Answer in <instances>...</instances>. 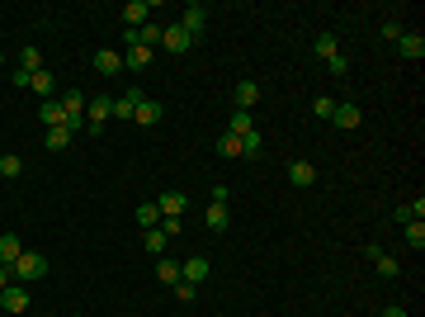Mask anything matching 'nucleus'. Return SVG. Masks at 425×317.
<instances>
[{
	"label": "nucleus",
	"instance_id": "f257e3e1",
	"mask_svg": "<svg viewBox=\"0 0 425 317\" xmlns=\"http://www.w3.org/2000/svg\"><path fill=\"white\" fill-rule=\"evenodd\" d=\"M43 275H47V256L43 251H24L15 265H10V280H15V285H29V280H43Z\"/></svg>",
	"mask_w": 425,
	"mask_h": 317
},
{
	"label": "nucleus",
	"instance_id": "f03ea898",
	"mask_svg": "<svg viewBox=\"0 0 425 317\" xmlns=\"http://www.w3.org/2000/svg\"><path fill=\"white\" fill-rule=\"evenodd\" d=\"M113 119V95H90L85 100V133H104Z\"/></svg>",
	"mask_w": 425,
	"mask_h": 317
},
{
	"label": "nucleus",
	"instance_id": "7ed1b4c3",
	"mask_svg": "<svg viewBox=\"0 0 425 317\" xmlns=\"http://www.w3.org/2000/svg\"><path fill=\"white\" fill-rule=\"evenodd\" d=\"M85 90H62V95H57V104H62V114H66V128H71V133H76V128H85Z\"/></svg>",
	"mask_w": 425,
	"mask_h": 317
},
{
	"label": "nucleus",
	"instance_id": "20e7f679",
	"mask_svg": "<svg viewBox=\"0 0 425 317\" xmlns=\"http://www.w3.org/2000/svg\"><path fill=\"white\" fill-rule=\"evenodd\" d=\"M208 270H213V261H208V256H189V261H180V280L199 289L208 280Z\"/></svg>",
	"mask_w": 425,
	"mask_h": 317
},
{
	"label": "nucleus",
	"instance_id": "39448f33",
	"mask_svg": "<svg viewBox=\"0 0 425 317\" xmlns=\"http://www.w3.org/2000/svg\"><path fill=\"white\" fill-rule=\"evenodd\" d=\"M142 100H147V95H142L137 85H128L123 95L113 100V119H118V124H133V114H137V104H142Z\"/></svg>",
	"mask_w": 425,
	"mask_h": 317
},
{
	"label": "nucleus",
	"instance_id": "423d86ee",
	"mask_svg": "<svg viewBox=\"0 0 425 317\" xmlns=\"http://www.w3.org/2000/svg\"><path fill=\"white\" fill-rule=\"evenodd\" d=\"M90 66H94V76H118V71H123V52L99 48V52L90 57Z\"/></svg>",
	"mask_w": 425,
	"mask_h": 317
},
{
	"label": "nucleus",
	"instance_id": "0eeeda50",
	"mask_svg": "<svg viewBox=\"0 0 425 317\" xmlns=\"http://www.w3.org/2000/svg\"><path fill=\"white\" fill-rule=\"evenodd\" d=\"M204 24H208V5H199V0H194V5H185V15H180V29H185L189 38H199V33H204Z\"/></svg>",
	"mask_w": 425,
	"mask_h": 317
},
{
	"label": "nucleus",
	"instance_id": "6e6552de",
	"mask_svg": "<svg viewBox=\"0 0 425 317\" xmlns=\"http://www.w3.org/2000/svg\"><path fill=\"white\" fill-rule=\"evenodd\" d=\"M189 43H194V38H189L180 24H161V48L166 52H189Z\"/></svg>",
	"mask_w": 425,
	"mask_h": 317
},
{
	"label": "nucleus",
	"instance_id": "1a4fd4ad",
	"mask_svg": "<svg viewBox=\"0 0 425 317\" xmlns=\"http://www.w3.org/2000/svg\"><path fill=\"white\" fill-rule=\"evenodd\" d=\"M331 124H335V128H359L364 124V109L355 104V100H340V104H335V114H331Z\"/></svg>",
	"mask_w": 425,
	"mask_h": 317
},
{
	"label": "nucleus",
	"instance_id": "9d476101",
	"mask_svg": "<svg viewBox=\"0 0 425 317\" xmlns=\"http://www.w3.org/2000/svg\"><path fill=\"white\" fill-rule=\"evenodd\" d=\"M0 308H5V313H24V308H29V289L24 285H5L0 289Z\"/></svg>",
	"mask_w": 425,
	"mask_h": 317
},
{
	"label": "nucleus",
	"instance_id": "9b49d317",
	"mask_svg": "<svg viewBox=\"0 0 425 317\" xmlns=\"http://www.w3.org/2000/svg\"><path fill=\"white\" fill-rule=\"evenodd\" d=\"M232 95H236V109H246V114H251L255 104H260V85L246 76V80H236V90H232Z\"/></svg>",
	"mask_w": 425,
	"mask_h": 317
},
{
	"label": "nucleus",
	"instance_id": "f8f14e48",
	"mask_svg": "<svg viewBox=\"0 0 425 317\" xmlns=\"http://www.w3.org/2000/svg\"><path fill=\"white\" fill-rule=\"evenodd\" d=\"M185 204H189V199H185V190H166V194L156 199L161 218H180V213H185Z\"/></svg>",
	"mask_w": 425,
	"mask_h": 317
},
{
	"label": "nucleus",
	"instance_id": "ddd939ff",
	"mask_svg": "<svg viewBox=\"0 0 425 317\" xmlns=\"http://www.w3.org/2000/svg\"><path fill=\"white\" fill-rule=\"evenodd\" d=\"M29 90H38V100H57V76H52V71H33L29 76Z\"/></svg>",
	"mask_w": 425,
	"mask_h": 317
},
{
	"label": "nucleus",
	"instance_id": "4468645a",
	"mask_svg": "<svg viewBox=\"0 0 425 317\" xmlns=\"http://www.w3.org/2000/svg\"><path fill=\"white\" fill-rule=\"evenodd\" d=\"M19 256H24V241H19L15 232H0V265L10 270V265L19 261Z\"/></svg>",
	"mask_w": 425,
	"mask_h": 317
},
{
	"label": "nucleus",
	"instance_id": "2eb2a0df",
	"mask_svg": "<svg viewBox=\"0 0 425 317\" xmlns=\"http://www.w3.org/2000/svg\"><path fill=\"white\" fill-rule=\"evenodd\" d=\"M393 218L402 222V227H407V222H425V199L416 194L411 204H397V208H393Z\"/></svg>",
	"mask_w": 425,
	"mask_h": 317
},
{
	"label": "nucleus",
	"instance_id": "dca6fc26",
	"mask_svg": "<svg viewBox=\"0 0 425 317\" xmlns=\"http://www.w3.org/2000/svg\"><path fill=\"white\" fill-rule=\"evenodd\" d=\"M147 19H152V5H147V0H128L123 5V24L128 29H142Z\"/></svg>",
	"mask_w": 425,
	"mask_h": 317
},
{
	"label": "nucleus",
	"instance_id": "f3484780",
	"mask_svg": "<svg viewBox=\"0 0 425 317\" xmlns=\"http://www.w3.org/2000/svg\"><path fill=\"white\" fill-rule=\"evenodd\" d=\"M288 185H298V190L316 185V166L312 161H293V166H288Z\"/></svg>",
	"mask_w": 425,
	"mask_h": 317
},
{
	"label": "nucleus",
	"instance_id": "a211bd4d",
	"mask_svg": "<svg viewBox=\"0 0 425 317\" xmlns=\"http://www.w3.org/2000/svg\"><path fill=\"white\" fill-rule=\"evenodd\" d=\"M38 124H43V128H62L66 124L62 104H57V100H38Z\"/></svg>",
	"mask_w": 425,
	"mask_h": 317
},
{
	"label": "nucleus",
	"instance_id": "6ab92c4d",
	"mask_svg": "<svg viewBox=\"0 0 425 317\" xmlns=\"http://www.w3.org/2000/svg\"><path fill=\"white\" fill-rule=\"evenodd\" d=\"M204 222H208V232H227L232 208H227V204H208V208H204Z\"/></svg>",
	"mask_w": 425,
	"mask_h": 317
},
{
	"label": "nucleus",
	"instance_id": "aec40b11",
	"mask_svg": "<svg viewBox=\"0 0 425 317\" xmlns=\"http://www.w3.org/2000/svg\"><path fill=\"white\" fill-rule=\"evenodd\" d=\"M397 52L411 57V62H421V57H425V38H421V33H402V38H397Z\"/></svg>",
	"mask_w": 425,
	"mask_h": 317
},
{
	"label": "nucleus",
	"instance_id": "412c9836",
	"mask_svg": "<svg viewBox=\"0 0 425 317\" xmlns=\"http://www.w3.org/2000/svg\"><path fill=\"white\" fill-rule=\"evenodd\" d=\"M369 261L378 265V275H383V280H397V275H402V265H397L388 251H378V246H369Z\"/></svg>",
	"mask_w": 425,
	"mask_h": 317
},
{
	"label": "nucleus",
	"instance_id": "4be33fe9",
	"mask_svg": "<svg viewBox=\"0 0 425 317\" xmlns=\"http://www.w3.org/2000/svg\"><path fill=\"white\" fill-rule=\"evenodd\" d=\"M312 52L316 57H321V62H331V57H335V52H340V38H335V33H316V43H312Z\"/></svg>",
	"mask_w": 425,
	"mask_h": 317
},
{
	"label": "nucleus",
	"instance_id": "5701e85b",
	"mask_svg": "<svg viewBox=\"0 0 425 317\" xmlns=\"http://www.w3.org/2000/svg\"><path fill=\"white\" fill-rule=\"evenodd\" d=\"M161 114H166V109H161L156 100H142V104H137V114H133V124L152 128V124H161Z\"/></svg>",
	"mask_w": 425,
	"mask_h": 317
},
{
	"label": "nucleus",
	"instance_id": "b1692460",
	"mask_svg": "<svg viewBox=\"0 0 425 317\" xmlns=\"http://www.w3.org/2000/svg\"><path fill=\"white\" fill-rule=\"evenodd\" d=\"M156 280L161 285H180V261H171V256H156Z\"/></svg>",
	"mask_w": 425,
	"mask_h": 317
},
{
	"label": "nucleus",
	"instance_id": "393cba45",
	"mask_svg": "<svg viewBox=\"0 0 425 317\" xmlns=\"http://www.w3.org/2000/svg\"><path fill=\"white\" fill-rule=\"evenodd\" d=\"M152 57H156L152 48H128L123 52V66H128V71H147V66H152Z\"/></svg>",
	"mask_w": 425,
	"mask_h": 317
},
{
	"label": "nucleus",
	"instance_id": "a878e982",
	"mask_svg": "<svg viewBox=\"0 0 425 317\" xmlns=\"http://www.w3.org/2000/svg\"><path fill=\"white\" fill-rule=\"evenodd\" d=\"M66 143H71V128H47V133H43V147H47V152H66Z\"/></svg>",
	"mask_w": 425,
	"mask_h": 317
},
{
	"label": "nucleus",
	"instance_id": "bb28decb",
	"mask_svg": "<svg viewBox=\"0 0 425 317\" xmlns=\"http://www.w3.org/2000/svg\"><path fill=\"white\" fill-rule=\"evenodd\" d=\"M227 133H232V138H246V133H255V119L246 109H236L232 119H227Z\"/></svg>",
	"mask_w": 425,
	"mask_h": 317
},
{
	"label": "nucleus",
	"instance_id": "cd10ccee",
	"mask_svg": "<svg viewBox=\"0 0 425 317\" xmlns=\"http://www.w3.org/2000/svg\"><path fill=\"white\" fill-rule=\"evenodd\" d=\"M142 246H147V256H166V246H171V237H166L161 227H147V237H142Z\"/></svg>",
	"mask_w": 425,
	"mask_h": 317
},
{
	"label": "nucleus",
	"instance_id": "c85d7f7f",
	"mask_svg": "<svg viewBox=\"0 0 425 317\" xmlns=\"http://www.w3.org/2000/svg\"><path fill=\"white\" fill-rule=\"evenodd\" d=\"M19 71H29V76L33 71H43V52L38 48H19Z\"/></svg>",
	"mask_w": 425,
	"mask_h": 317
},
{
	"label": "nucleus",
	"instance_id": "c756f323",
	"mask_svg": "<svg viewBox=\"0 0 425 317\" xmlns=\"http://www.w3.org/2000/svg\"><path fill=\"white\" fill-rule=\"evenodd\" d=\"M19 171H24V157H19V152H5V157H0V175H5V180H15Z\"/></svg>",
	"mask_w": 425,
	"mask_h": 317
},
{
	"label": "nucleus",
	"instance_id": "7c9ffc66",
	"mask_svg": "<svg viewBox=\"0 0 425 317\" xmlns=\"http://www.w3.org/2000/svg\"><path fill=\"white\" fill-rule=\"evenodd\" d=\"M260 152H265V138H260V128H255V133L241 138V157H260Z\"/></svg>",
	"mask_w": 425,
	"mask_h": 317
},
{
	"label": "nucleus",
	"instance_id": "2f4dec72",
	"mask_svg": "<svg viewBox=\"0 0 425 317\" xmlns=\"http://www.w3.org/2000/svg\"><path fill=\"white\" fill-rule=\"evenodd\" d=\"M218 157H227V161H232V157H241V138L222 133V138H218Z\"/></svg>",
	"mask_w": 425,
	"mask_h": 317
},
{
	"label": "nucleus",
	"instance_id": "473e14b6",
	"mask_svg": "<svg viewBox=\"0 0 425 317\" xmlns=\"http://www.w3.org/2000/svg\"><path fill=\"white\" fill-rule=\"evenodd\" d=\"M407 246L411 251H425V222H407Z\"/></svg>",
	"mask_w": 425,
	"mask_h": 317
},
{
	"label": "nucleus",
	"instance_id": "72a5a7b5",
	"mask_svg": "<svg viewBox=\"0 0 425 317\" xmlns=\"http://www.w3.org/2000/svg\"><path fill=\"white\" fill-rule=\"evenodd\" d=\"M137 222L142 227H161V208L156 204H137Z\"/></svg>",
	"mask_w": 425,
	"mask_h": 317
},
{
	"label": "nucleus",
	"instance_id": "f704fd0d",
	"mask_svg": "<svg viewBox=\"0 0 425 317\" xmlns=\"http://www.w3.org/2000/svg\"><path fill=\"white\" fill-rule=\"evenodd\" d=\"M312 114H316V119H331V114H335V100H331V95H316L312 100Z\"/></svg>",
	"mask_w": 425,
	"mask_h": 317
},
{
	"label": "nucleus",
	"instance_id": "c9c22d12",
	"mask_svg": "<svg viewBox=\"0 0 425 317\" xmlns=\"http://www.w3.org/2000/svg\"><path fill=\"white\" fill-rule=\"evenodd\" d=\"M326 71H331V76H345V71H350V57H345V52H335V57L326 62Z\"/></svg>",
	"mask_w": 425,
	"mask_h": 317
},
{
	"label": "nucleus",
	"instance_id": "e433bc0d",
	"mask_svg": "<svg viewBox=\"0 0 425 317\" xmlns=\"http://www.w3.org/2000/svg\"><path fill=\"white\" fill-rule=\"evenodd\" d=\"M175 299H180V303H194V299H199V289H194V285H185V280H180V285H175Z\"/></svg>",
	"mask_w": 425,
	"mask_h": 317
},
{
	"label": "nucleus",
	"instance_id": "4c0bfd02",
	"mask_svg": "<svg viewBox=\"0 0 425 317\" xmlns=\"http://www.w3.org/2000/svg\"><path fill=\"white\" fill-rule=\"evenodd\" d=\"M402 33H407V29H402V24H397V19H388V24H383V38H388V43H397V38H402Z\"/></svg>",
	"mask_w": 425,
	"mask_h": 317
},
{
	"label": "nucleus",
	"instance_id": "58836bf2",
	"mask_svg": "<svg viewBox=\"0 0 425 317\" xmlns=\"http://www.w3.org/2000/svg\"><path fill=\"white\" fill-rule=\"evenodd\" d=\"M180 227H185L180 218H161V232H166V237H180Z\"/></svg>",
	"mask_w": 425,
	"mask_h": 317
},
{
	"label": "nucleus",
	"instance_id": "ea45409f",
	"mask_svg": "<svg viewBox=\"0 0 425 317\" xmlns=\"http://www.w3.org/2000/svg\"><path fill=\"white\" fill-rule=\"evenodd\" d=\"M378 317H407V308H402V303H388V308H383Z\"/></svg>",
	"mask_w": 425,
	"mask_h": 317
},
{
	"label": "nucleus",
	"instance_id": "a19ab883",
	"mask_svg": "<svg viewBox=\"0 0 425 317\" xmlns=\"http://www.w3.org/2000/svg\"><path fill=\"white\" fill-rule=\"evenodd\" d=\"M5 285H15V280H10V270L0 265V289H5Z\"/></svg>",
	"mask_w": 425,
	"mask_h": 317
},
{
	"label": "nucleus",
	"instance_id": "79ce46f5",
	"mask_svg": "<svg viewBox=\"0 0 425 317\" xmlns=\"http://www.w3.org/2000/svg\"><path fill=\"white\" fill-rule=\"evenodd\" d=\"M0 80H5V66H0Z\"/></svg>",
	"mask_w": 425,
	"mask_h": 317
}]
</instances>
